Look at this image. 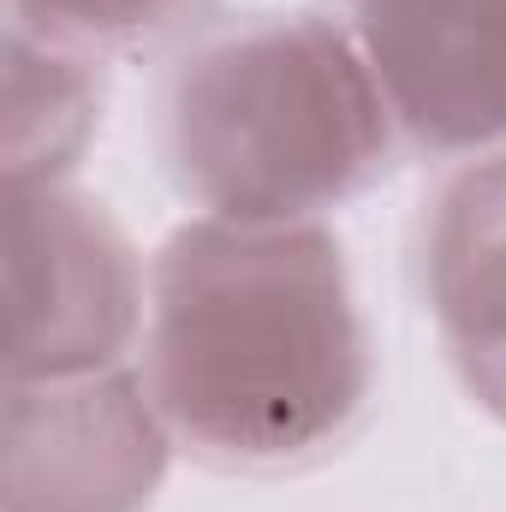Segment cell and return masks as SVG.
I'll return each instance as SVG.
<instances>
[{
  "mask_svg": "<svg viewBox=\"0 0 506 512\" xmlns=\"http://www.w3.org/2000/svg\"><path fill=\"white\" fill-rule=\"evenodd\" d=\"M137 370L173 441L215 471H298L370 405V328L322 221L197 215L149 262Z\"/></svg>",
  "mask_w": 506,
  "mask_h": 512,
  "instance_id": "6da1fadb",
  "label": "cell"
},
{
  "mask_svg": "<svg viewBox=\"0 0 506 512\" xmlns=\"http://www.w3.org/2000/svg\"><path fill=\"white\" fill-rule=\"evenodd\" d=\"M399 120L334 12H245L197 30L161 84V161L215 221L292 227L393 173Z\"/></svg>",
  "mask_w": 506,
  "mask_h": 512,
  "instance_id": "7a4b0ae2",
  "label": "cell"
},
{
  "mask_svg": "<svg viewBox=\"0 0 506 512\" xmlns=\"http://www.w3.org/2000/svg\"><path fill=\"white\" fill-rule=\"evenodd\" d=\"M149 274L90 191L6 185V382H66L126 364Z\"/></svg>",
  "mask_w": 506,
  "mask_h": 512,
  "instance_id": "3957f363",
  "label": "cell"
},
{
  "mask_svg": "<svg viewBox=\"0 0 506 512\" xmlns=\"http://www.w3.org/2000/svg\"><path fill=\"white\" fill-rule=\"evenodd\" d=\"M173 447L137 364L6 382L0 512H143L167 483Z\"/></svg>",
  "mask_w": 506,
  "mask_h": 512,
  "instance_id": "277c9868",
  "label": "cell"
},
{
  "mask_svg": "<svg viewBox=\"0 0 506 512\" xmlns=\"http://www.w3.org/2000/svg\"><path fill=\"white\" fill-rule=\"evenodd\" d=\"M346 12L417 155H506V0H352Z\"/></svg>",
  "mask_w": 506,
  "mask_h": 512,
  "instance_id": "5b68a950",
  "label": "cell"
},
{
  "mask_svg": "<svg viewBox=\"0 0 506 512\" xmlns=\"http://www.w3.org/2000/svg\"><path fill=\"white\" fill-rule=\"evenodd\" d=\"M423 304L459 387L506 423V155L459 161L423 203Z\"/></svg>",
  "mask_w": 506,
  "mask_h": 512,
  "instance_id": "8992f818",
  "label": "cell"
},
{
  "mask_svg": "<svg viewBox=\"0 0 506 512\" xmlns=\"http://www.w3.org/2000/svg\"><path fill=\"white\" fill-rule=\"evenodd\" d=\"M108 60L6 24V185H66L102 126Z\"/></svg>",
  "mask_w": 506,
  "mask_h": 512,
  "instance_id": "52a82bcc",
  "label": "cell"
},
{
  "mask_svg": "<svg viewBox=\"0 0 506 512\" xmlns=\"http://www.w3.org/2000/svg\"><path fill=\"white\" fill-rule=\"evenodd\" d=\"M215 0H12V24L84 54H143L209 30Z\"/></svg>",
  "mask_w": 506,
  "mask_h": 512,
  "instance_id": "ba28073f",
  "label": "cell"
},
{
  "mask_svg": "<svg viewBox=\"0 0 506 512\" xmlns=\"http://www.w3.org/2000/svg\"><path fill=\"white\" fill-rule=\"evenodd\" d=\"M340 6H352V0H340Z\"/></svg>",
  "mask_w": 506,
  "mask_h": 512,
  "instance_id": "9c48e42d",
  "label": "cell"
}]
</instances>
